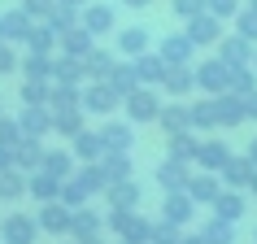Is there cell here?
<instances>
[{"label":"cell","mask_w":257,"mask_h":244,"mask_svg":"<svg viewBox=\"0 0 257 244\" xmlns=\"http://www.w3.org/2000/svg\"><path fill=\"white\" fill-rule=\"evenodd\" d=\"M5 235H9L14 244H27V240H31V227H27V222H9V227H5Z\"/></svg>","instance_id":"1"}]
</instances>
